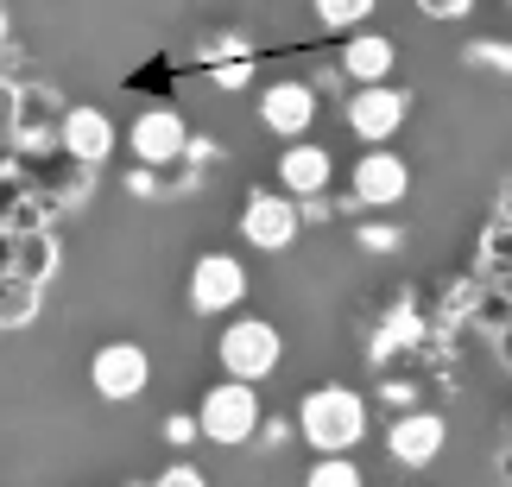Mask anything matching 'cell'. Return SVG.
Segmentation results:
<instances>
[{
    "instance_id": "cell-1",
    "label": "cell",
    "mask_w": 512,
    "mask_h": 487,
    "mask_svg": "<svg viewBox=\"0 0 512 487\" xmlns=\"http://www.w3.org/2000/svg\"><path fill=\"white\" fill-rule=\"evenodd\" d=\"M298 431L317 456H348L367 437V399L354 386H310L298 405Z\"/></svg>"
},
{
    "instance_id": "cell-2",
    "label": "cell",
    "mask_w": 512,
    "mask_h": 487,
    "mask_svg": "<svg viewBox=\"0 0 512 487\" xmlns=\"http://www.w3.org/2000/svg\"><path fill=\"white\" fill-rule=\"evenodd\" d=\"M279 355H285V342H279V329H272L266 317H234L222 329V342H215L222 374L228 380H247V386H260L272 367H279Z\"/></svg>"
},
{
    "instance_id": "cell-3",
    "label": "cell",
    "mask_w": 512,
    "mask_h": 487,
    "mask_svg": "<svg viewBox=\"0 0 512 487\" xmlns=\"http://www.w3.org/2000/svg\"><path fill=\"white\" fill-rule=\"evenodd\" d=\"M196 424H203L209 443H247L253 424H260V399H253L247 380H222V386H209V393H203Z\"/></svg>"
},
{
    "instance_id": "cell-4",
    "label": "cell",
    "mask_w": 512,
    "mask_h": 487,
    "mask_svg": "<svg viewBox=\"0 0 512 487\" xmlns=\"http://www.w3.org/2000/svg\"><path fill=\"white\" fill-rule=\"evenodd\" d=\"M247 298V272L234 253H203V260L190 266V310L196 317H222Z\"/></svg>"
},
{
    "instance_id": "cell-5",
    "label": "cell",
    "mask_w": 512,
    "mask_h": 487,
    "mask_svg": "<svg viewBox=\"0 0 512 487\" xmlns=\"http://www.w3.org/2000/svg\"><path fill=\"white\" fill-rule=\"evenodd\" d=\"M89 380H95L102 399H140L146 380H152V361H146L140 342H108V348H95Z\"/></svg>"
},
{
    "instance_id": "cell-6",
    "label": "cell",
    "mask_w": 512,
    "mask_h": 487,
    "mask_svg": "<svg viewBox=\"0 0 512 487\" xmlns=\"http://www.w3.org/2000/svg\"><path fill=\"white\" fill-rule=\"evenodd\" d=\"M127 146H133V159H146V165H177L190 152V127H184L177 108H146L140 121H133Z\"/></svg>"
},
{
    "instance_id": "cell-7",
    "label": "cell",
    "mask_w": 512,
    "mask_h": 487,
    "mask_svg": "<svg viewBox=\"0 0 512 487\" xmlns=\"http://www.w3.org/2000/svg\"><path fill=\"white\" fill-rule=\"evenodd\" d=\"M298 203L291 197H279V190H253L247 197V209H241V235L253 241V247H266V253H279V247H291V235H298Z\"/></svg>"
},
{
    "instance_id": "cell-8",
    "label": "cell",
    "mask_w": 512,
    "mask_h": 487,
    "mask_svg": "<svg viewBox=\"0 0 512 487\" xmlns=\"http://www.w3.org/2000/svg\"><path fill=\"white\" fill-rule=\"evenodd\" d=\"M310 121H317V89L310 83H266V95H260V127L266 133H279V140L298 146L310 133Z\"/></svg>"
},
{
    "instance_id": "cell-9",
    "label": "cell",
    "mask_w": 512,
    "mask_h": 487,
    "mask_svg": "<svg viewBox=\"0 0 512 487\" xmlns=\"http://www.w3.org/2000/svg\"><path fill=\"white\" fill-rule=\"evenodd\" d=\"M405 108H411V95H405V89H392V83H380V89H354V102H348V127L361 133L367 146H386L392 133H399Z\"/></svg>"
},
{
    "instance_id": "cell-10",
    "label": "cell",
    "mask_w": 512,
    "mask_h": 487,
    "mask_svg": "<svg viewBox=\"0 0 512 487\" xmlns=\"http://www.w3.org/2000/svg\"><path fill=\"white\" fill-rule=\"evenodd\" d=\"M64 114H70V108L57 102L51 89H38V83L19 89V102H13V121H19L13 140L32 146V152H38V146H64Z\"/></svg>"
},
{
    "instance_id": "cell-11",
    "label": "cell",
    "mask_w": 512,
    "mask_h": 487,
    "mask_svg": "<svg viewBox=\"0 0 512 487\" xmlns=\"http://www.w3.org/2000/svg\"><path fill=\"white\" fill-rule=\"evenodd\" d=\"M411 190V171L399 152H386V146H373L361 165H354V197H361L367 209H386V203H399Z\"/></svg>"
},
{
    "instance_id": "cell-12",
    "label": "cell",
    "mask_w": 512,
    "mask_h": 487,
    "mask_svg": "<svg viewBox=\"0 0 512 487\" xmlns=\"http://www.w3.org/2000/svg\"><path fill=\"white\" fill-rule=\"evenodd\" d=\"M386 450H392V462H405V469L437 462V456H443V418H437V412H405V418L386 431Z\"/></svg>"
},
{
    "instance_id": "cell-13",
    "label": "cell",
    "mask_w": 512,
    "mask_h": 487,
    "mask_svg": "<svg viewBox=\"0 0 512 487\" xmlns=\"http://www.w3.org/2000/svg\"><path fill=\"white\" fill-rule=\"evenodd\" d=\"M64 152L76 165H108L114 159V121L102 108H70L64 114Z\"/></svg>"
},
{
    "instance_id": "cell-14",
    "label": "cell",
    "mask_w": 512,
    "mask_h": 487,
    "mask_svg": "<svg viewBox=\"0 0 512 487\" xmlns=\"http://www.w3.org/2000/svg\"><path fill=\"white\" fill-rule=\"evenodd\" d=\"M392 38L386 32H348V45H342V70L354 76L361 89H380L386 76H392Z\"/></svg>"
},
{
    "instance_id": "cell-15",
    "label": "cell",
    "mask_w": 512,
    "mask_h": 487,
    "mask_svg": "<svg viewBox=\"0 0 512 487\" xmlns=\"http://www.w3.org/2000/svg\"><path fill=\"white\" fill-rule=\"evenodd\" d=\"M279 178L291 197H310L317 203L323 190H329V152L317 140H298V146H285V159H279Z\"/></svg>"
},
{
    "instance_id": "cell-16",
    "label": "cell",
    "mask_w": 512,
    "mask_h": 487,
    "mask_svg": "<svg viewBox=\"0 0 512 487\" xmlns=\"http://www.w3.org/2000/svg\"><path fill=\"white\" fill-rule=\"evenodd\" d=\"M317 7V26H329V32H354L361 19H373V7L380 0H310Z\"/></svg>"
},
{
    "instance_id": "cell-17",
    "label": "cell",
    "mask_w": 512,
    "mask_h": 487,
    "mask_svg": "<svg viewBox=\"0 0 512 487\" xmlns=\"http://www.w3.org/2000/svg\"><path fill=\"white\" fill-rule=\"evenodd\" d=\"M57 266V247L45 241V235H26V241H19V260H13V279H45V272Z\"/></svg>"
},
{
    "instance_id": "cell-18",
    "label": "cell",
    "mask_w": 512,
    "mask_h": 487,
    "mask_svg": "<svg viewBox=\"0 0 512 487\" xmlns=\"http://www.w3.org/2000/svg\"><path fill=\"white\" fill-rule=\"evenodd\" d=\"M38 310V285L32 279H0V323H26Z\"/></svg>"
},
{
    "instance_id": "cell-19",
    "label": "cell",
    "mask_w": 512,
    "mask_h": 487,
    "mask_svg": "<svg viewBox=\"0 0 512 487\" xmlns=\"http://www.w3.org/2000/svg\"><path fill=\"white\" fill-rule=\"evenodd\" d=\"M304 487H367V475L348 456H317V469L304 475Z\"/></svg>"
},
{
    "instance_id": "cell-20",
    "label": "cell",
    "mask_w": 512,
    "mask_h": 487,
    "mask_svg": "<svg viewBox=\"0 0 512 487\" xmlns=\"http://www.w3.org/2000/svg\"><path fill=\"white\" fill-rule=\"evenodd\" d=\"M247 70H253V64H247V51H241V45H228V57L215 64V83H222V89H241V83H247Z\"/></svg>"
},
{
    "instance_id": "cell-21",
    "label": "cell",
    "mask_w": 512,
    "mask_h": 487,
    "mask_svg": "<svg viewBox=\"0 0 512 487\" xmlns=\"http://www.w3.org/2000/svg\"><path fill=\"white\" fill-rule=\"evenodd\" d=\"M418 13L424 19H468V13H475V0H418Z\"/></svg>"
},
{
    "instance_id": "cell-22",
    "label": "cell",
    "mask_w": 512,
    "mask_h": 487,
    "mask_svg": "<svg viewBox=\"0 0 512 487\" xmlns=\"http://www.w3.org/2000/svg\"><path fill=\"white\" fill-rule=\"evenodd\" d=\"M152 487H209V475H203V469H190V462H177V469H165Z\"/></svg>"
},
{
    "instance_id": "cell-23",
    "label": "cell",
    "mask_w": 512,
    "mask_h": 487,
    "mask_svg": "<svg viewBox=\"0 0 512 487\" xmlns=\"http://www.w3.org/2000/svg\"><path fill=\"white\" fill-rule=\"evenodd\" d=\"M468 57H475V64H500V70H512V51H506V45H475Z\"/></svg>"
},
{
    "instance_id": "cell-24",
    "label": "cell",
    "mask_w": 512,
    "mask_h": 487,
    "mask_svg": "<svg viewBox=\"0 0 512 487\" xmlns=\"http://www.w3.org/2000/svg\"><path fill=\"white\" fill-rule=\"evenodd\" d=\"M0 38H7V19H0Z\"/></svg>"
}]
</instances>
